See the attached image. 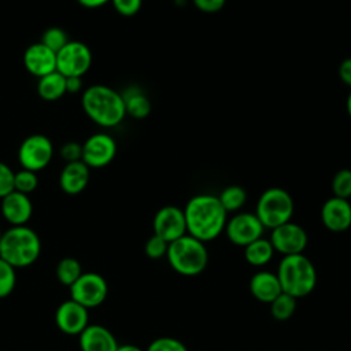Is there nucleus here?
Listing matches in <instances>:
<instances>
[{
  "label": "nucleus",
  "mask_w": 351,
  "mask_h": 351,
  "mask_svg": "<svg viewBox=\"0 0 351 351\" xmlns=\"http://www.w3.org/2000/svg\"><path fill=\"white\" fill-rule=\"evenodd\" d=\"M184 215L186 233L207 243L215 240L225 230L228 213L218 200V196L210 193L195 195L185 204Z\"/></svg>",
  "instance_id": "nucleus-1"
},
{
  "label": "nucleus",
  "mask_w": 351,
  "mask_h": 351,
  "mask_svg": "<svg viewBox=\"0 0 351 351\" xmlns=\"http://www.w3.org/2000/svg\"><path fill=\"white\" fill-rule=\"evenodd\" d=\"M81 106L88 118L103 128H114L126 117L122 93L101 84L90 85L82 92Z\"/></svg>",
  "instance_id": "nucleus-2"
},
{
  "label": "nucleus",
  "mask_w": 351,
  "mask_h": 351,
  "mask_svg": "<svg viewBox=\"0 0 351 351\" xmlns=\"http://www.w3.org/2000/svg\"><path fill=\"white\" fill-rule=\"evenodd\" d=\"M276 274L282 292L295 299L308 296L317 285L315 266L304 254L282 256Z\"/></svg>",
  "instance_id": "nucleus-3"
},
{
  "label": "nucleus",
  "mask_w": 351,
  "mask_h": 351,
  "mask_svg": "<svg viewBox=\"0 0 351 351\" xmlns=\"http://www.w3.org/2000/svg\"><path fill=\"white\" fill-rule=\"evenodd\" d=\"M41 251L37 233L22 225L12 226L1 234L0 258L12 267H26L36 262Z\"/></svg>",
  "instance_id": "nucleus-4"
},
{
  "label": "nucleus",
  "mask_w": 351,
  "mask_h": 351,
  "mask_svg": "<svg viewBox=\"0 0 351 351\" xmlns=\"http://www.w3.org/2000/svg\"><path fill=\"white\" fill-rule=\"evenodd\" d=\"M166 258L170 267L184 277L199 276L208 265L206 243L188 233L169 243Z\"/></svg>",
  "instance_id": "nucleus-5"
},
{
  "label": "nucleus",
  "mask_w": 351,
  "mask_h": 351,
  "mask_svg": "<svg viewBox=\"0 0 351 351\" xmlns=\"http://www.w3.org/2000/svg\"><path fill=\"white\" fill-rule=\"evenodd\" d=\"M295 210L291 193L282 188L273 186L262 192L256 202L255 214L265 229H274L289 222Z\"/></svg>",
  "instance_id": "nucleus-6"
},
{
  "label": "nucleus",
  "mask_w": 351,
  "mask_h": 351,
  "mask_svg": "<svg viewBox=\"0 0 351 351\" xmlns=\"http://www.w3.org/2000/svg\"><path fill=\"white\" fill-rule=\"evenodd\" d=\"M53 156V145L45 134L27 136L18 148V162L22 169L34 173L45 169Z\"/></svg>",
  "instance_id": "nucleus-7"
},
{
  "label": "nucleus",
  "mask_w": 351,
  "mask_h": 351,
  "mask_svg": "<svg viewBox=\"0 0 351 351\" xmlns=\"http://www.w3.org/2000/svg\"><path fill=\"white\" fill-rule=\"evenodd\" d=\"M92 66V52L82 41H69L56 52V71L64 77H82Z\"/></svg>",
  "instance_id": "nucleus-8"
},
{
  "label": "nucleus",
  "mask_w": 351,
  "mask_h": 351,
  "mask_svg": "<svg viewBox=\"0 0 351 351\" xmlns=\"http://www.w3.org/2000/svg\"><path fill=\"white\" fill-rule=\"evenodd\" d=\"M223 232L232 244L244 248L250 243L263 237L265 226L255 213L241 211L228 218Z\"/></svg>",
  "instance_id": "nucleus-9"
},
{
  "label": "nucleus",
  "mask_w": 351,
  "mask_h": 351,
  "mask_svg": "<svg viewBox=\"0 0 351 351\" xmlns=\"http://www.w3.org/2000/svg\"><path fill=\"white\" fill-rule=\"evenodd\" d=\"M107 282L97 273H82L70 285L71 299L85 308L101 304L107 296Z\"/></svg>",
  "instance_id": "nucleus-10"
},
{
  "label": "nucleus",
  "mask_w": 351,
  "mask_h": 351,
  "mask_svg": "<svg viewBox=\"0 0 351 351\" xmlns=\"http://www.w3.org/2000/svg\"><path fill=\"white\" fill-rule=\"evenodd\" d=\"M269 240L276 252L287 256L303 254L308 243V236L304 228L289 221L271 229Z\"/></svg>",
  "instance_id": "nucleus-11"
},
{
  "label": "nucleus",
  "mask_w": 351,
  "mask_h": 351,
  "mask_svg": "<svg viewBox=\"0 0 351 351\" xmlns=\"http://www.w3.org/2000/svg\"><path fill=\"white\" fill-rule=\"evenodd\" d=\"M117 154V143L107 133H95L82 144L81 160L89 169H99L110 165Z\"/></svg>",
  "instance_id": "nucleus-12"
},
{
  "label": "nucleus",
  "mask_w": 351,
  "mask_h": 351,
  "mask_svg": "<svg viewBox=\"0 0 351 351\" xmlns=\"http://www.w3.org/2000/svg\"><path fill=\"white\" fill-rule=\"evenodd\" d=\"M154 234L171 243L186 234L184 210L177 206H165L159 208L152 221Z\"/></svg>",
  "instance_id": "nucleus-13"
},
{
  "label": "nucleus",
  "mask_w": 351,
  "mask_h": 351,
  "mask_svg": "<svg viewBox=\"0 0 351 351\" xmlns=\"http://www.w3.org/2000/svg\"><path fill=\"white\" fill-rule=\"evenodd\" d=\"M321 221L333 233L346 232L351 226V203L348 199L329 197L321 207Z\"/></svg>",
  "instance_id": "nucleus-14"
},
{
  "label": "nucleus",
  "mask_w": 351,
  "mask_h": 351,
  "mask_svg": "<svg viewBox=\"0 0 351 351\" xmlns=\"http://www.w3.org/2000/svg\"><path fill=\"white\" fill-rule=\"evenodd\" d=\"M23 66L29 74L41 78L56 71V53L40 41L30 44L23 52Z\"/></svg>",
  "instance_id": "nucleus-15"
},
{
  "label": "nucleus",
  "mask_w": 351,
  "mask_h": 351,
  "mask_svg": "<svg viewBox=\"0 0 351 351\" xmlns=\"http://www.w3.org/2000/svg\"><path fill=\"white\" fill-rule=\"evenodd\" d=\"M55 321L63 333L80 335L88 326V308L70 299L58 307Z\"/></svg>",
  "instance_id": "nucleus-16"
},
{
  "label": "nucleus",
  "mask_w": 351,
  "mask_h": 351,
  "mask_svg": "<svg viewBox=\"0 0 351 351\" xmlns=\"http://www.w3.org/2000/svg\"><path fill=\"white\" fill-rule=\"evenodd\" d=\"M33 213V204L29 195L12 191L1 199V214L12 226L25 225Z\"/></svg>",
  "instance_id": "nucleus-17"
},
{
  "label": "nucleus",
  "mask_w": 351,
  "mask_h": 351,
  "mask_svg": "<svg viewBox=\"0 0 351 351\" xmlns=\"http://www.w3.org/2000/svg\"><path fill=\"white\" fill-rule=\"evenodd\" d=\"M251 295L261 303H270L281 292V285L278 277L274 271L270 270H258L252 274L248 284Z\"/></svg>",
  "instance_id": "nucleus-18"
},
{
  "label": "nucleus",
  "mask_w": 351,
  "mask_h": 351,
  "mask_svg": "<svg viewBox=\"0 0 351 351\" xmlns=\"http://www.w3.org/2000/svg\"><path fill=\"white\" fill-rule=\"evenodd\" d=\"M89 177V167L82 160L69 162L63 166L59 176L60 189L67 195H78L86 188Z\"/></svg>",
  "instance_id": "nucleus-19"
},
{
  "label": "nucleus",
  "mask_w": 351,
  "mask_h": 351,
  "mask_svg": "<svg viewBox=\"0 0 351 351\" xmlns=\"http://www.w3.org/2000/svg\"><path fill=\"white\" fill-rule=\"evenodd\" d=\"M80 347L82 351H117L115 336L101 325H88L80 333Z\"/></svg>",
  "instance_id": "nucleus-20"
},
{
  "label": "nucleus",
  "mask_w": 351,
  "mask_h": 351,
  "mask_svg": "<svg viewBox=\"0 0 351 351\" xmlns=\"http://www.w3.org/2000/svg\"><path fill=\"white\" fill-rule=\"evenodd\" d=\"M276 251L266 237H259L258 240L250 243L244 247V259L248 265L254 267H263L266 266L274 256Z\"/></svg>",
  "instance_id": "nucleus-21"
},
{
  "label": "nucleus",
  "mask_w": 351,
  "mask_h": 351,
  "mask_svg": "<svg viewBox=\"0 0 351 351\" xmlns=\"http://www.w3.org/2000/svg\"><path fill=\"white\" fill-rule=\"evenodd\" d=\"M37 93L47 101H55L66 95V77L59 71H52L37 82Z\"/></svg>",
  "instance_id": "nucleus-22"
},
{
  "label": "nucleus",
  "mask_w": 351,
  "mask_h": 351,
  "mask_svg": "<svg viewBox=\"0 0 351 351\" xmlns=\"http://www.w3.org/2000/svg\"><path fill=\"white\" fill-rule=\"evenodd\" d=\"M123 101H125V108L126 114L136 119H144L149 115L151 112V101L136 86L128 88L122 93Z\"/></svg>",
  "instance_id": "nucleus-23"
},
{
  "label": "nucleus",
  "mask_w": 351,
  "mask_h": 351,
  "mask_svg": "<svg viewBox=\"0 0 351 351\" xmlns=\"http://www.w3.org/2000/svg\"><path fill=\"white\" fill-rule=\"evenodd\" d=\"M218 200L226 213H239L247 202V192L240 185H229L221 191Z\"/></svg>",
  "instance_id": "nucleus-24"
},
{
  "label": "nucleus",
  "mask_w": 351,
  "mask_h": 351,
  "mask_svg": "<svg viewBox=\"0 0 351 351\" xmlns=\"http://www.w3.org/2000/svg\"><path fill=\"white\" fill-rule=\"evenodd\" d=\"M296 302L298 299L285 292H281L274 300L269 303L271 317L276 321H288L296 311Z\"/></svg>",
  "instance_id": "nucleus-25"
},
{
  "label": "nucleus",
  "mask_w": 351,
  "mask_h": 351,
  "mask_svg": "<svg viewBox=\"0 0 351 351\" xmlns=\"http://www.w3.org/2000/svg\"><path fill=\"white\" fill-rule=\"evenodd\" d=\"M81 274V266L74 258H63L56 266V277L63 285L70 287Z\"/></svg>",
  "instance_id": "nucleus-26"
},
{
  "label": "nucleus",
  "mask_w": 351,
  "mask_h": 351,
  "mask_svg": "<svg viewBox=\"0 0 351 351\" xmlns=\"http://www.w3.org/2000/svg\"><path fill=\"white\" fill-rule=\"evenodd\" d=\"M69 41L70 40H69L67 33L62 27H58V26H51L47 30H44V33L41 34V40H40V43H43L45 47H48L55 53L58 51H60Z\"/></svg>",
  "instance_id": "nucleus-27"
},
{
  "label": "nucleus",
  "mask_w": 351,
  "mask_h": 351,
  "mask_svg": "<svg viewBox=\"0 0 351 351\" xmlns=\"http://www.w3.org/2000/svg\"><path fill=\"white\" fill-rule=\"evenodd\" d=\"M332 192L333 196L348 199L351 196V170L341 169L332 178Z\"/></svg>",
  "instance_id": "nucleus-28"
},
{
  "label": "nucleus",
  "mask_w": 351,
  "mask_h": 351,
  "mask_svg": "<svg viewBox=\"0 0 351 351\" xmlns=\"http://www.w3.org/2000/svg\"><path fill=\"white\" fill-rule=\"evenodd\" d=\"M37 185H38L37 174L32 170L21 169L14 174V191L29 195L37 188Z\"/></svg>",
  "instance_id": "nucleus-29"
},
{
  "label": "nucleus",
  "mask_w": 351,
  "mask_h": 351,
  "mask_svg": "<svg viewBox=\"0 0 351 351\" xmlns=\"http://www.w3.org/2000/svg\"><path fill=\"white\" fill-rule=\"evenodd\" d=\"M15 281V267L0 258V298H5L12 292Z\"/></svg>",
  "instance_id": "nucleus-30"
},
{
  "label": "nucleus",
  "mask_w": 351,
  "mask_h": 351,
  "mask_svg": "<svg viewBox=\"0 0 351 351\" xmlns=\"http://www.w3.org/2000/svg\"><path fill=\"white\" fill-rule=\"evenodd\" d=\"M145 351H188V348L181 340L176 337L162 336L152 340Z\"/></svg>",
  "instance_id": "nucleus-31"
},
{
  "label": "nucleus",
  "mask_w": 351,
  "mask_h": 351,
  "mask_svg": "<svg viewBox=\"0 0 351 351\" xmlns=\"http://www.w3.org/2000/svg\"><path fill=\"white\" fill-rule=\"evenodd\" d=\"M167 248H169V243L166 240H163L156 234H152L144 245V252L151 259H160L166 256Z\"/></svg>",
  "instance_id": "nucleus-32"
},
{
  "label": "nucleus",
  "mask_w": 351,
  "mask_h": 351,
  "mask_svg": "<svg viewBox=\"0 0 351 351\" xmlns=\"http://www.w3.org/2000/svg\"><path fill=\"white\" fill-rule=\"evenodd\" d=\"M14 174L15 171L0 160V199L14 191Z\"/></svg>",
  "instance_id": "nucleus-33"
},
{
  "label": "nucleus",
  "mask_w": 351,
  "mask_h": 351,
  "mask_svg": "<svg viewBox=\"0 0 351 351\" xmlns=\"http://www.w3.org/2000/svg\"><path fill=\"white\" fill-rule=\"evenodd\" d=\"M115 11L122 16L136 15L143 4V0H111Z\"/></svg>",
  "instance_id": "nucleus-34"
},
{
  "label": "nucleus",
  "mask_w": 351,
  "mask_h": 351,
  "mask_svg": "<svg viewBox=\"0 0 351 351\" xmlns=\"http://www.w3.org/2000/svg\"><path fill=\"white\" fill-rule=\"evenodd\" d=\"M59 155L66 163L81 160V158H82V144H78L75 141H69V143H66L60 147Z\"/></svg>",
  "instance_id": "nucleus-35"
},
{
  "label": "nucleus",
  "mask_w": 351,
  "mask_h": 351,
  "mask_svg": "<svg viewBox=\"0 0 351 351\" xmlns=\"http://www.w3.org/2000/svg\"><path fill=\"white\" fill-rule=\"evenodd\" d=\"M193 4L197 10L207 14H213L222 10L223 5L226 4V0H193Z\"/></svg>",
  "instance_id": "nucleus-36"
},
{
  "label": "nucleus",
  "mask_w": 351,
  "mask_h": 351,
  "mask_svg": "<svg viewBox=\"0 0 351 351\" xmlns=\"http://www.w3.org/2000/svg\"><path fill=\"white\" fill-rule=\"evenodd\" d=\"M339 75L346 85L351 86V58H347L340 63Z\"/></svg>",
  "instance_id": "nucleus-37"
},
{
  "label": "nucleus",
  "mask_w": 351,
  "mask_h": 351,
  "mask_svg": "<svg viewBox=\"0 0 351 351\" xmlns=\"http://www.w3.org/2000/svg\"><path fill=\"white\" fill-rule=\"evenodd\" d=\"M82 89V77H66V93H78Z\"/></svg>",
  "instance_id": "nucleus-38"
},
{
  "label": "nucleus",
  "mask_w": 351,
  "mask_h": 351,
  "mask_svg": "<svg viewBox=\"0 0 351 351\" xmlns=\"http://www.w3.org/2000/svg\"><path fill=\"white\" fill-rule=\"evenodd\" d=\"M80 3V5L85 7V8H99L103 7L104 4L110 3L111 0H77Z\"/></svg>",
  "instance_id": "nucleus-39"
},
{
  "label": "nucleus",
  "mask_w": 351,
  "mask_h": 351,
  "mask_svg": "<svg viewBox=\"0 0 351 351\" xmlns=\"http://www.w3.org/2000/svg\"><path fill=\"white\" fill-rule=\"evenodd\" d=\"M117 351H145V350H141L134 344H123V346H118Z\"/></svg>",
  "instance_id": "nucleus-40"
},
{
  "label": "nucleus",
  "mask_w": 351,
  "mask_h": 351,
  "mask_svg": "<svg viewBox=\"0 0 351 351\" xmlns=\"http://www.w3.org/2000/svg\"><path fill=\"white\" fill-rule=\"evenodd\" d=\"M346 108H347V114H348V117L351 118V90H350V93H348V96H347Z\"/></svg>",
  "instance_id": "nucleus-41"
},
{
  "label": "nucleus",
  "mask_w": 351,
  "mask_h": 351,
  "mask_svg": "<svg viewBox=\"0 0 351 351\" xmlns=\"http://www.w3.org/2000/svg\"><path fill=\"white\" fill-rule=\"evenodd\" d=\"M1 234H3V233H1V230H0V239H1Z\"/></svg>",
  "instance_id": "nucleus-42"
}]
</instances>
